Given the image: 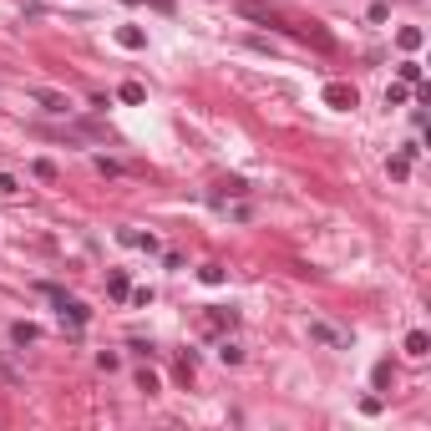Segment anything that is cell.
<instances>
[{"mask_svg":"<svg viewBox=\"0 0 431 431\" xmlns=\"http://www.w3.org/2000/svg\"><path fill=\"white\" fill-rule=\"evenodd\" d=\"M46 294L56 299V315H61V325H71V335H76V330H86L91 310L82 305V299H71V294H61V290H51V284H46Z\"/></svg>","mask_w":431,"mask_h":431,"instance_id":"6da1fadb","label":"cell"},{"mask_svg":"<svg viewBox=\"0 0 431 431\" xmlns=\"http://www.w3.org/2000/svg\"><path fill=\"white\" fill-rule=\"evenodd\" d=\"M233 10H239L244 21H254V25H269V31H294V25H284V16H279V10L259 5V0H233Z\"/></svg>","mask_w":431,"mask_h":431,"instance_id":"7a4b0ae2","label":"cell"},{"mask_svg":"<svg viewBox=\"0 0 431 431\" xmlns=\"http://www.w3.org/2000/svg\"><path fill=\"white\" fill-rule=\"evenodd\" d=\"M320 102H325L330 112H350V107L360 102V91L350 86V82H325V86H320Z\"/></svg>","mask_w":431,"mask_h":431,"instance_id":"3957f363","label":"cell"},{"mask_svg":"<svg viewBox=\"0 0 431 431\" xmlns=\"http://www.w3.org/2000/svg\"><path fill=\"white\" fill-rule=\"evenodd\" d=\"M310 340L325 345V350H350V335H345V330H335L330 320H310Z\"/></svg>","mask_w":431,"mask_h":431,"instance_id":"277c9868","label":"cell"},{"mask_svg":"<svg viewBox=\"0 0 431 431\" xmlns=\"http://www.w3.org/2000/svg\"><path fill=\"white\" fill-rule=\"evenodd\" d=\"M25 97H31V102H36V107H46V112H56V117H67V107H71V102H67V97H61V91H51V86H31V91H25Z\"/></svg>","mask_w":431,"mask_h":431,"instance_id":"5b68a950","label":"cell"},{"mask_svg":"<svg viewBox=\"0 0 431 431\" xmlns=\"http://www.w3.org/2000/svg\"><path fill=\"white\" fill-rule=\"evenodd\" d=\"M117 46L142 51V46H148V31H142V25H117Z\"/></svg>","mask_w":431,"mask_h":431,"instance_id":"8992f818","label":"cell"},{"mask_svg":"<svg viewBox=\"0 0 431 431\" xmlns=\"http://www.w3.org/2000/svg\"><path fill=\"white\" fill-rule=\"evenodd\" d=\"M233 325H239V310H229V305L208 310V330H233Z\"/></svg>","mask_w":431,"mask_h":431,"instance_id":"52a82bcc","label":"cell"},{"mask_svg":"<svg viewBox=\"0 0 431 431\" xmlns=\"http://www.w3.org/2000/svg\"><path fill=\"white\" fill-rule=\"evenodd\" d=\"M401 350H406L411 360H421V356H431V335H426V330H411V335H406V345H401Z\"/></svg>","mask_w":431,"mask_h":431,"instance_id":"ba28073f","label":"cell"},{"mask_svg":"<svg viewBox=\"0 0 431 431\" xmlns=\"http://www.w3.org/2000/svg\"><path fill=\"white\" fill-rule=\"evenodd\" d=\"M107 294H112V299H127V294H132V279H127L122 269H112V274H107Z\"/></svg>","mask_w":431,"mask_h":431,"instance_id":"9c48e42d","label":"cell"},{"mask_svg":"<svg viewBox=\"0 0 431 431\" xmlns=\"http://www.w3.org/2000/svg\"><path fill=\"white\" fill-rule=\"evenodd\" d=\"M396 41H401V51H421L426 36H421V25H401V31H396Z\"/></svg>","mask_w":431,"mask_h":431,"instance_id":"30bf717a","label":"cell"},{"mask_svg":"<svg viewBox=\"0 0 431 431\" xmlns=\"http://www.w3.org/2000/svg\"><path fill=\"white\" fill-rule=\"evenodd\" d=\"M117 97H122L127 107H137V102H148V86H142V82H122V86H117Z\"/></svg>","mask_w":431,"mask_h":431,"instance_id":"8fae6325","label":"cell"},{"mask_svg":"<svg viewBox=\"0 0 431 431\" xmlns=\"http://www.w3.org/2000/svg\"><path fill=\"white\" fill-rule=\"evenodd\" d=\"M406 102H411V86L406 82H391L386 86V107H406Z\"/></svg>","mask_w":431,"mask_h":431,"instance_id":"7c38bea8","label":"cell"},{"mask_svg":"<svg viewBox=\"0 0 431 431\" xmlns=\"http://www.w3.org/2000/svg\"><path fill=\"white\" fill-rule=\"evenodd\" d=\"M36 335H41V330H36V325H25V320L10 325V340H16V345H36Z\"/></svg>","mask_w":431,"mask_h":431,"instance_id":"4fadbf2b","label":"cell"},{"mask_svg":"<svg viewBox=\"0 0 431 431\" xmlns=\"http://www.w3.org/2000/svg\"><path fill=\"white\" fill-rule=\"evenodd\" d=\"M386 167H391V178H396V183H406V178H411V152H396Z\"/></svg>","mask_w":431,"mask_h":431,"instance_id":"5bb4252c","label":"cell"},{"mask_svg":"<svg viewBox=\"0 0 431 431\" xmlns=\"http://www.w3.org/2000/svg\"><path fill=\"white\" fill-rule=\"evenodd\" d=\"M396 76H401L406 86H421V61H401V67H396Z\"/></svg>","mask_w":431,"mask_h":431,"instance_id":"9a60e30c","label":"cell"},{"mask_svg":"<svg viewBox=\"0 0 431 431\" xmlns=\"http://www.w3.org/2000/svg\"><path fill=\"white\" fill-rule=\"evenodd\" d=\"M198 279H203V284H224V279H229V269H224V264H203V269H198Z\"/></svg>","mask_w":431,"mask_h":431,"instance_id":"2e32d148","label":"cell"},{"mask_svg":"<svg viewBox=\"0 0 431 431\" xmlns=\"http://www.w3.org/2000/svg\"><path fill=\"white\" fill-rule=\"evenodd\" d=\"M218 360H224V365H239V360H244V350L233 345V340H218Z\"/></svg>","mask_w":431,"mask_h":431,"instance_id":"e0dca14e","label":"cell"},{"mask_svg":"<svg viewBox=\"0 0 431 431\" xmlns=\"http://www.w3.org/2000/svg\"><path fill=\"white\" fill-rule=\"evenodd\" d=\"M137 391H142V396H158V375H152V371H137Z\"/></svg>","mask_w":431,"mask_h":431,"instance_id":"ac0fdd59","label":"cell"},{"mask_svg":"<svg viewBox=\"0 0 431 431\" xmlns=\"http://www.w3.org/2000/svg\"><path fill=\"white\" fill-rule=\"evenodd\" d=\"M36 178H46V183H56V163H46V158H36V167H31Z\"/></svg>","mask_w":431,"mask_h":431,"instance_id":"d6986e66","label":"cell"},{"mask_svg":"<svg viewBox=\"0 0 431 431\" xmlns=\"http://www.w3.org/2000/svg\"><path fill=\"white\" fill-rule=\"evenodd\" d=\"M0 193H5V198H10V193H21V178L16 173H0Z\"/></svg>","mask_w":431,"mask_h":431,"instance_id":"ffe728a7","label":"cell"},{"mask_svg":"<svg viewBox=\"0 0 431 431\" xmlns=\"http://www.w3.org/2000/svg\"><path fill=\"white\" fill-rule=\"evenodd\" d=\"M97 365H102V371H117V365H122V356H117V350H102Z\"/></svg>","mask_w":431,"mask_h":431,"instance_id":"44dd1931","label":"cell"},{"mask_svg":"<svg viewBox=\"0 0 431 431\" xmlns=\"http://www.w3.org/2000/svg\"><path fill=\"white\" fill-rule=\"evenodd\" d=\"M371 375H375V386H381V391H386V386H391V360H381V365H375V371H371Z\"/></svg>","mask_w":431,"mask_h":431,"instance_id":"7402d4cb","label":"cell"},{"mask_svg":"<svg viewBox=\"0 0 431 431\" xmlns=\"http://www.w3.org/2000/svg\"><path fill=\"white\" fill-rule=\"evenodd\" d=\"M152 5H158L163 16H173V5H178V0H152Z\"/></svg>","mask_w":431,"mask_h":431,"instance_id":"603a6c76","label":"cell"},{"mask_svg":"<svg viewBox=\"0 0 431 431\" xmlns=\"http://www.w3.org/2000/svg\"><path fill=\"white\" fill-rule=\"evenodd\" d=\"M127 5H142V0H127Z\"/></svg>","mask_w":431,"mask_h":431,"instance_id":"cb8c5ba5","label":"cell"}]
</instances>
